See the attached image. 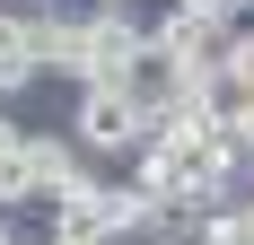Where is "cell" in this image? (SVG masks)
Masks as SVG:
<instances>
[{"mask_svg":"<svg viewBox=\"0 0 254 245\" xmlns=\"http://www.w3.org/2000/svg\"><path fill=\"white\" fill-rule=\"evenodd\" d=\"M70 140L97 158V167H131L140 158V140H149V114L123 97V88H79L70 105Z\"/></svg>","mask_w":254,"mask_h":245,"instance_id":"6da1fadb","label":"cell"},{"mask_svg":"<svg viewBox=\"0 0 254 245\" xmlns=\"http://www.w3.org/2000/svg\"><path fill=\"white\" fill-rule=\"evenodd\" d=\"M26 61H35L44 79L88 88V9H79V0H44V9H26Z\"/></svg>","mask_w":254,"mask_h":245,"instance_id":"7a4b0ae2","label":"cell"},{"mask_svg":"<svg viewBox=\"0 0 254 245\" xmlns=\"http://www.w3.org/2000/svg\"><path fill=\"white\" fill-rule=\"evenodd\" d=\"M140 44H149V18L140 9H88V88H123Z\"/></svg>","mask_w":254,"mask_h":245,"instance_id":"3957f363","label":"cell"},{"mask_svg":"<svg viewBox=\"0 0 254 245\" xmlns=\"http://www.w3.org/2000/svg\"><path fill=\"white\" fill-rule=\"evenodd\" d=\"M123 97L140 105V114H176L193 88H184V61L176 53H158V44H140V61H131V79H123Z\"/></svg>","mask_w":254,"mask_h":245,"instance_id":"277c9868","label":"cell"},{"mask_svg":"<svg viewBox=\"0 0 254 245\" xmlns=\"http://www.w3.org/2000/svg\"><path fill=\"white\" fill-rule=\"evenodd\" d=\"M35 79H44V70L26 61V9H18V0H0V105H18Z\"/></svg>","mask_w":254,"mask_h":245,"instance_id":"5b68a950","label":"cell"},{"mask_svg":"<svg viewBox=\"0 0 254 245\" xmlns=\"http://www.w3.org/2000/svg\"><path fill=\"white\" fill-rule=\"evenodd\" d=\"M219 79H228V97H254V18L228 26V53H219Z\"/></svg>","mask_w":254,"mask_h":245,"instance_id":"8992f818","label":"cell"},{"mask_svg":"<svg viewBox=\"0 0 254 245\" xmlns=\"http://www.w3.org/2000/svg\"><path fill=\"white\" fill-rule=\"evenodd\" d=\"M219 114H228V149L254 167V97H219Z\"/></svg>","mask_w":254,"mask_h":245,"instance_id":"52a82bcc","label":"cell"},{"mask_svg":"<svg viewBox=\"0 0 254 245\" xmlns=\"http://www.w3.org/2000/svg\"><path fill=\"white\" fill-rule=\"evenodd\" d=\"M176 9H193V18H210V26H246V18H237V0H176Z\"/></svg>","mask_w":254,"mask_h":245,"instance_id":"ba28073f","label":"cell"},{"mask_svg":"<svg viewBox=\"0 0 254 245\" xmlns=\"http://www.w3.org/2000/svg\"><path fill=\"white\" fill-rule=\"evenodd\" d=\"M0 245H26V219H0Z\"/></svg>","mask_w":254,"mask_h":245,"instance_id":"9c48e42d","label":"cell"},{"mask_svg":"<svg viewBox=\"0 0 254 245\" xmlns=\"http://www.w3.org/2000/svg\"><path fill=\"white\" fill-rule=\"evenodd\" d=\"M79 9H140V0H79Z\"/></svg>","mask_w":254,"mask_h":245,"instance_id":"30bf717a","label":"cell"},{"mask_svg":"<svg viewBox=\"0 0 254 245\" xmlns=\"http://www.w3.org/2000/svg\"><path fill=\"white\" fill-rule=\"evenodd\" d=\"M18 9H44V0H18Z\"/></svg>","mask_w":254,"mask_h":245,"instance_id":"8fae6325","label":"cell"}]
</instances>
